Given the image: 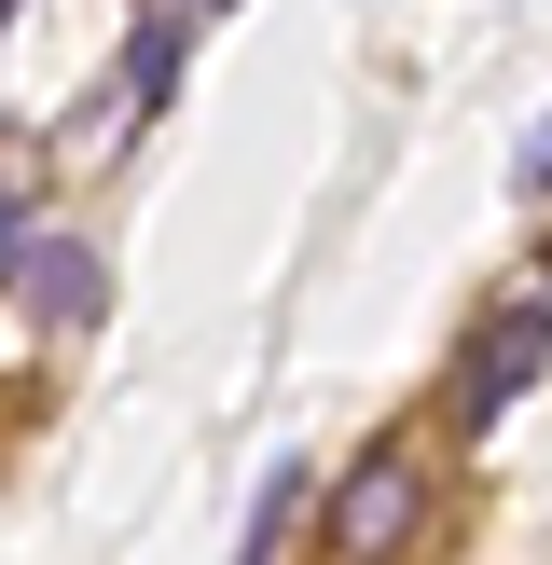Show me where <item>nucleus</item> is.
<instances>
[{
	"instance_id": "nucleus-8",
	"label": "nucleus",
	"mask_w": 552,
	"mask_h": 565,
	"mask_svg": "<svg viewBox=\"0 0 552 565\" xmlns=\"http://www.w3.org/2000/svg\"><path fill=\"white\" fill-rule=\"evenodd\" d=\"M193 14H221V0H193Z\"/></svg>"
},
{
	"instance_id": "nucleus-6",
	"label": "nucleus",
	"mask_w": 552,
	"mask_h": 565,
	"mask_svg": "<svg viewBox=\"0 0 552 565\" xmlns=\"http://www.w3.org/2000/svg\"><path fill=\"white\" fill-rule=\"evenodd\" d=\"M28 248H42V221H28V193L0 180V290H14V263H28Z\"/></svg>"
},
{
	"instance_id": "nucleus-5",
	"label": "nucleus",
	"mask_w": 552,
	"mask_h": 565,
	"mask_svg": "<svg viewBox=\"0 0 552 565\" xmlns=\"http://www.w3.org/2000/svg\"><path fill=\"white\" fill-rule=\"evenodd\" d=\"M290 511H304V469L276 456V469H263V497H248V552H235V565H263L276 539H290Z\"/></svg>"
},
{
	"instance_id": "nucleus-3",
	"label": "nucleus",
	"mask_w": 552,
	"mask_h": 565,
	"mask_svg": "<svg viewBox=\"0 0 552 565\" xmlns=\"http://www.w3.org/2000/svg\"><path fill=\"white\" fill-rule=\"evenodd\" d=\"M14 303H28V318H42V331H97L110 276H97V248H83V235H42V248H28V263H14Z\"/></svg>"
},
{
	"instance_id": "nucleus-7",
	"label": "nucleus",
	"mask_w": 552,
	"mask_h": 565,
	"mask_svg": "<svg viewBox=\"0 0 552 565\" xmlns=\"http://www.w3.org/2000/svg\"><path fill=\"white\" fill-rule=\"evenodd\" d=\"M524 193H552V138H539V152H524Z\"/></svg>"
},
{
	"instance_id": "nucleus-1",
	"label": "nucleus",
	"mask_w": 552,
	"mask_h": 565,
	"mask_svg": "<svg viewBox=\"0 0 552 565\" xmlns=\"http://www.w3.org/2000/svg\"><path fill=\"white\" fill-rule=\"evenodd\" d=\"M539 359H552V290H524V303H497V318L469 331V359H456V428H497V414L539 386Z\"/></svg>"
},
{
	"instance_id": "nucleus-4",
	"label": "nucleus",
	"mask_w": 552,
	"mask_h": 565,
	"mask_svg": "<svg viewBox=\"0 0 552 565\" xmlns=\"http://www.w3.org/2000/svg\"><path fill=\"white\" fill-rule=\"evenodd\" d=\"M180 55H193V14H138V42H125V110H166V97H180Z\"/></svg>"
},
{
	"instance_id": "nucleus-2",
	"label": "nucleus",
	"mask_w": 552,
	"mask_h": 565,
	"mask_svg": "<svg viewBox=\"0 0 552 565\" xmlns=\"http://www.w3.org/2000/svg\"><path fill=\"white\" fill-rule=\"evenodd\" d=\"M414 511H428L414 456H401V441H373V456H359L346 483H331V552H346V565H386V552L414 539Z\"/></svg>"
}]
</instances>
